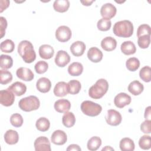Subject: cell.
Returning a JSON list of instances; mask_svg holds the SVG:
<instances>
[{
	"label": "cell",
	"instance_id": "obj_1",
	"mask_svg": "<svg viewBox=\"0 0 151 151\" xmlns=\"http://www.w3.org/2000/svg\"><path fill=\"white\" fill-rule=\"evenodd\" d=\"M18 52L26 63H31L36 58V53L33 45L27 40H23L19 43Z\"/></svg>",
	"mask_w": 151,
	"mask_h": 151
},
{
	"label": "cell",
	"instance_id": "obj_49",
	"mask_svg": "<svg viewBox=\"0 0 151 151\" xmlns=\"http://www.w3.org/2000/svg\"><path fill=\"white\" fill-rule=\"evenodd\" d=\"M80 2H81V3H82L83 4V5L90 6L94 2V1H81Z\"/></svg>",
	"mask_w": 151,
	"mask_h": 151
},
{
	"label": "cell",
	"instance_id": "obj_14",
	"mask_svg": "<svg viewBox=\"0 0 151 151\" xmlns=\"http://www.w3.org/2000/svg\"><path fill=\"white\" fill-rule=\"evenodd\" d=\"M17 76L25 81H30L34 78V73L28 68L27 67H20L16 71Z\"/></svg>",
	"mask_w": 151,
	"mask_h": 151
},
{
	"label": "cell",
	"instance_id": "obj_18",
	"mask_svg": "<svg viewBox=\"0 0 151 151\" xmlns=\"http://www.w3.org/2000/svg\"><path fill=\"white\" fill-rule=\"evenodd\" d=\"M103 52L98 48L91 47L87 52L88 58L93 63H99L103 58Z\"/></svg>",
	"mask_w": 151,
	"mask_h": 151
},
{
	"label": "cell",
	"instance_id": "obj_7",
	"mask_svg": "<svg viewBox=\"0 0 151 151\" xmlns=\"http://www.w3.org/2000/svg\"><path fill=\"white\" fill-rule=\"evenodd\" d=\"M105 119L108 124L116 126L120 124L122 120V117L121 114L117 110L110 109L107 111Z\"/></svg>",
	"mask_w": 151,
	"mask_h": 151
},
{
	"label": "cell",
	"instance_id": "obj_4",
	"mask_svg": "<svg viewBox=\"0 0 151 151\" xmlns=\"http://www.w3.org/2000/svg\"><path fill=\"white\" fill-rule=\"evenodd\" d=\"M18 106L22 110L28 112L37 110L40 107V102L37 97L29 96L21 99Z\"/></svg>",
	"mask_w": 151,
	"mask_h": 151
},
{
	"label": "cell",
	"instance_id": "obj_50",
	"mask_svg": "<svg viewBox=\"0 0 151 151\" xmlns=\"http://www.w3.org/2000/svg\"><path fill=\"white\" fill-rule=\"evenodd\" d=\"M102 150H114V149L111 147L110 146H106L105 147H103L102 149Z\"/></svg>",
	"mask_w": 151,
	"mask_h": 151
},
{
	"label": "cell",
	"instance_id": "obj_11",
	"mask_svg": "<svg viewBox=\"0 0 151 151\" xmlns=\"http://www.w3.org/2000/svg\"><path fill=\"white\" fill-rule=\"evenodd\" d=\"M132 101L131 97L125 93H120L117 94L114 99L115 106L120 109L129 105Z\"/></svg>",
	"mask_w": 151,
	"mask_h": 151
},
{
	"label": "cell",
	"instance_id": "obj_47",
	"mask_svg": "<svg viewBox=\"0 0 151 151\" xmlns=\"http://www.w3.org/2000/svg\"><path fill=\"white\" fill-rule=\"evenodd\" d=\"M81 149L80 147L76 144H72L68 146V147L67 148V150H76V151H80Z\"/></svg>",
	"mask_w": 151,
	"mask_h": 151
},
{
	"label": "cell",
	"instance_id": "obj_16",
	"mask_svg": "<svg viewBox=\"0 0 151 151\" xmlns=\"http://www.w3.org/2000/svg\"><path fill=\"white\" fill-rule=\"evenodd\" d=\"M86 48V45L83 41H77L71 45L70 51L73 55L76 57H80L84 54Z\"/></svg>",
	"mask_w": 151,
	"mask_h": 151
},
{
	"label": "cell",
	"instance_id": "obj_48",
	"mask_svg": "<svg viewBox=\"0 0 151 151\" xmlns=\"http://www.w3.org/2000/svg\"><path fill=\"white\" fill-rule=\"evenodd\" d=\"M150 106H148L146 108L145 111V118L146 120H150L151 114H150Z\"/></svg>",
	"mask_w": 151,
	"mask_h": 151
},
{
	"label": "cell",
	"instance_id": "obj_38",
	"mask_svg": "<svg viewBox=\"0 0 151 151\" xmlns=\"http://www.w3.org/2000/svg\"><path fill=\"white\" fill-rule=\"evenodd\" d=\"M111 26V22L110 19L107 18H101L99 19L97 24L98 29L101 31H106L110 29Z\"/></svg>",
	"mask_w": 151,
	"mask_h": 151
},
{
	"label": "cell",
	"instance_id": "obj_39",
	"mask_svg": "<svg viewBox=\"0 0 151 151\" xmlns=\"http://www.w3.org/2000/svg\"><path fill=\"white\" fill-rule=\"evenodd\" d=\"M140 147L143 150H148L151 147V139L148 135L142 136L139 140Z\"/></svg>",
	"mask_w": 151,
	"mask_h": 151
},
{
	"label": "cell",
	"instance_id": "obj_32",
	"mask_svg": "<svg viewBox=\"0 0 151 151\" xmlns=\"http://www.w3.org/2000/svg\"><path fill=\"white\" fill-rule=\"evenodd\" d=\"M101 145V140L98 136H93L91 137L87 144V149L91 151L97 150Z\"/></svg>",
	"mask_w": 151,
	"mask_h": 151
},
{
	"label": "cell",
	"instance_id": "obj_28",
	"mask_svg": "<svg viewBox=\"0 0 151 151\" xmlns=\"http://www.w3.org/2000/svg\"><path fill=\"white\" fill-rule=\"evenodd\" d=\"M62 122L66 127H73L76 123V117L72 112H65L62 117Z\"/></svg>",
	"mask_w": 151,
	"mask_h": 151
},
{
	"label": "cell",
	"instance_id": "obj_41",
	"mask_svg": "<svg viewBox=\"0 0 151 151\" xmlns=\"http://www.w3.org/2000/svg\"><path fill=\"white\" fill-rule=\"evenodd\" d=\"M150 42V35H142L138 37L137 44L141 48H147Z\"/></svg>",
	"mask_w": 151,
	"mask_h": 151
},
{
	"label": "cell",
	"instance_id": "obj_21",
	"mask_svg": "<svg viewBox=\"0 0 151 151\" xmlns=\"http://www.w3.org/2000/svg\"><path fill=\"white\" fill-rule=\"evenodd\" d=\"M117 46L116 40L111 37H106L101 41V48L106 51H111L114 50Z\"/></svg>",
	"mask_w": 151,
	"mask_h": 151
},
{
	"label": "cell",
	"instance_id": "obj_40",
	"mask_svg": "<svg viewBox=\"0 0 151 151\" xmlns=\"http://www.w3.org/2000/svg\"><path fill=\"white\" fill-rule=\"evenodd\" d=\"M22 116L19 113H14L10 117V122L11 124L15 127H19L23 124Z\"/></svg>",
	"mask_w": 151,
	"mask_h": 151
},
{
	"label": "cell",
	"instance_id": "obj_6",
	"mask_svg": "<svg viewBox=\"0 0 151 151\" xmlns=\"http://www.w3.org/2000/svg\"><path fill=\"white\" fill-rule=\"evenodd\" d=\"M71 31L70 28L65 25L60 26L55 31V37L60 42H67L71 37Z\"/></svg>",
	"mask_w": 151,
	"mask_h": 151
},
{
	"label": "cell",
	"instance_id": "obj_29",
	"mask_svg": "<svg viewBox=\"0 0 151 151\" xmlns=\"http://www.w3.org/2000/svg\"><path fill=\"white\" fill-rule=\"evenodd\" d=\"M120 148L123 151H133L134 149V142L130 138H123L119 144Z\"/></svg>",
	"mask_w": 151,
	"mask_h": 151
},
{
	"label": "cell",
	"instance_id": "obj_12",
	"mask_svg": "<svg viewBox=\"0 0 151 151\" xmlns=\"http://www.w3.org/2000/svg\"><path fill=\"white\" fill-rule=\"evenodd\" d=\"M54 61L58 67H64L70 63V57L66 51L60 50L57 52Z\"/></svg>",
	"mask_w": 151,
	"mask_h": 151
},
{
	"label": "cell",
	"instance_id": "obj_45",
	"mask_svg": "<svg viewBox=\"0 0 151 151\" xmlns=\"http://www.w3.org/2000/svg\"><path fill=\"white\" fill-rule=\"evenodd\" d=\"M7 27V21L5 18L3 17H0V32H1V38H2L5 34V29Z\"/></svg>",
	"mask_w": 151,
	"mask_h": 151
},
{
	"label": "cell",
	"instance_id": "obj_19",
	"mask_svg": "<svg viewBox=\"0 0 151 151\" xmlns=\"http://www.w3.org/2000/svg\"><path fill=\"white\" fill-rule=\"evenodd\" d=\"M36 87L39 91L45 93L50 91L51 87V83L48 78L46 77H41L37 80L36 83Z\"/></svg>",
	"mask_w": 151,
	"mask_h": 151
},
{
	"label": "cell",
	"instance_id": "obj_46",
	"mask_svg": "<svg viewBox=\"0 0 151 151\" xmlns=\"http://www.w3.org/2000/svg\"><path fill=\"white\" fill-rule=\"evenodd\" d=\"M1 10L0 12H2L3 11L5 10L8 6L9 5V1L8 0H5V1H1Z\"/></svg>",
	"mask_w": 151,
	"mask_h": 151
},
{
	"label": "cell",
	"instance_id": "obj_22",
	"mask_svg": "<svg viewBox=\"0 0 151 151\" xmlns=\"http://www.w3.org/2000/svg\"><path fill=\"white\" fill-rule=\"evenodd\" d=\"M68 93L67 83L64 81L57 83L54 88V94L57 97H64Z\"/></svg>",
	"mask_w": 151,
	"mask_h": 151
},
{
	"label": "cell",
	"instance_id": "obj_23",
	"mask_svg": "<svg viewBox=\"0 0 151 151\" xmlns=\"http://www.w3.org/2000/svg\"><path fill=\"white\" fill-rule=\"evenodd\" d=\"M5 142L8 145H15L19 140V135L17 131L9 129L4 134Z\"/></svg>",
	"mask_w": 151,
	"mask_h": 151
},
{
	"label": "cell",
	"instance_id": "obj_5",
	"mask_svg": "<svg viewBox=\"0 0 151 151\" xmlns=\"http://www.w3.org/2000/svg\"><path fill=\"white\" fill-rule=\"evenodd\" d=\"M81 110L82 112L88 116L94 117L98 116L102 110L101 106L94 102L86 100L81 104Z\"/></svg>",
	"mask_w": 151,
	"mask_h": 151
},
{
	"label": "cell",
	"instance_id": "obj_36",
	"mask_svg": "<svg viewBox=\"0 0 151 151\" xmlns=\"http://www.w3.org/2000/svg\"><path fill=\"white\" fill-rule=\"evenodd\" d=\"M140 78L145 82H150L151 80V68L149 66H145L139 72Z\"/></svg>",
	"mask_w": 151,
	"mask_h": 151
},
{
	"label": "cell",
	"instance_id": "obj_44",
	"mask_svg": "<svg viewBox=\"0 0 151 151\" xmlns=\"http://www.w3.org/2000/svg\"><path fill=\"white\" fill-rule=\"evenodd\" d=\"M151 120H146L140 124L141 131L146 134H149L151 132Z\"/></svg>",
	"mask_w": 151,
	"mask_h": 151
},
{
	"label": "cell",
	"instance_id": "obj_31",
	"mask_svg": "<svg viewBox=\"0 0 151 151\" xmlns=\"http://www.w3.org/2000/svg\"><path fill=\"white\" fill-rule=\"evenodd\" d=\"M67 87L68 93L71 94H77L80 92L81 85L79 81L77 80H72L67 83Z\"/></svg>",
	"mask_w": 151,
	"mask_h": 151
},
{
	"label": "cell",
	"instance_id": "obj_27",
	"mask_svg": "<svg viewBox=\"0 0 151 151\" xmlns=\"http://www.w3.org/2000/svg\"><path fill=\"white\" fill-rule=\"evenodd\" d=\"M83 71V66L82 64L78 62H74L68 67V72L72 76H78L82 74Z\"/></svg>",
	"mask_w": 151,
	"mask_h": 151
},
{
	"label": "cell",
	"instance_id": "obj_30",
	"mask_svg": "<svg viewBox=\"0 0 151 151\" xmlns=\"http://www.w3.org/2000/svg\"><path fill=\"white\" fill-rule=\"evenodd\" d=\"M35 126L39 131L46 132L50 128V122L47 118L42 117L36 121Z\"/></svg>",
	"mask_w": 151,
	"mask_h": 151
},
{
	"label": "cell",
	"instance_id": "obj_26",
	"mask_svg": "<svg viewBox=\"0 0 151 151\" xmlns=\"http://www.w3.org/2000/svg\"><path fill=\"white\" fill-rule=\"evenodd\" d=\"M70 7V2L68 0H55L53 3L54 10L58 12H65Z\"/></svg>",
	"mask_w": 151,
	"mask_h": 151
},
{
	"label": "cell",
	"instance_id": "obj_3",
	"mask_svg": "<svg viewBox=\"0 0 151 151\" xmlns=\"http://www.w3.org/2000/svg\"><path fill=\"white\" fill-rule=\"evenodd\" d=\"M109 89V83L104 78L98 80L88 90V95L94 99L101 98L107 93Z\"/></svg>",
	"mask_w": 151,
	"mask_h": 151
},
{
	"label": "cell",
	"instance_id": "obj_15",
	"mask_svg": "<svg viewBox=\"0 0 151 151\" xmlns=\"http://www.w3.org/2000/svg\"><path fill=\"white\" fill-rule=\"evenodd\" d=\"M55 110L58 113H65L68 111L71 108V103L67 99H59L54 103V105Z\"/></svg>",
	"mask_w": 151,
	"mask_h": 151
},
{
	"label": "cell",
	"instance_id": "obj_24",
	"mask_svg": "<svg viewBox=\"0 0 151 151\" xmlns=\"http://www.w3.org/2000/svg\"><path fill=\"white\" fill-rule=\"evenodd\" d=\"M144 90L143 84L138 80H134L131 82L128 86L129 91L134 96H138Z\"/></svg>",
	"mask_w": 151,
	"mask_h": 151
},
{
	"label": "cell",
	"instance_id": "obj_42",
	"mask_svg": "<svg viewBox=\"0 0 151 151\" xmlns=\"http://www.w3.org/2000/svg\"><path fill=\"white\" fill-rule=\"evenodd\" d=\"M48 68V63L46 61H41V60L38 61L34 66V68L36 73L40 74L45 73L47 71Z\"/></svg>",
	"mask_w": 151,
	"mask_h": 151
},
{
	"label": "cell",
	"instance_id": "obj_35",
	"mask_svg": "<svg viewBox=\"0 0 151 151\" xmlns=\"http://www.w3.org/2000/svg\"><path fill=\"white\" fill-rule=\"evenodd\" d=\"M126 68L130 71H136L140 66V61L136 57H131L127 59L126 63Z\"/></svg>",
	"mask_w": 151,
	"mask_h": 151
},
{
	"label": "cell",
	"instance_id": "obj_33",
	"mask_svg": "<svg viewBox=\"0 0 151 151\" xmlns=\"http://www.w3.org/2000/svg\"><path fill=\"white\" fill-rule=\"evenodd\" d=\"M13 65V60L9 55L1 54L0 57V67L4 70L9 69Z\"/></svg>",
	"mask_w": 151,
	"mask_h": 151
},
{
	"label": "cell",
	"instance_id": "obj_37",
	"mask_svg": "<svg viewBox=\"0 0 151 151\" xmlns=\"http://www.w3.org/2000/svg\"><path fill=\"white\" fill-rule=\"evenodd\" d=\"M12 80L11 73L6 70H0V83L1 84H6Z\"/></svg>",
	"mask_w": 151,
	"mask_h": 151
},
{
	"label": "cell",
	"instance_id": "obj_9",
	"mask_svg": "<svg viewBox=\"0 0 151 151\" xmlns=\"http://www.w3.org/2000/svg\"><path fill=\"white\" fill-rule=\"evenodd\" d=\"M36 151H51V145L48 139L45 136L37 137L34 143Z\"/></svg>",
	"mask_w": 151,
	"mask_h": 151
},
{
	"label": "cell",
	"instance_id": "obj_34",
	"mask_svg": "<svg viewBox=\"0 0 151 151\" xmlns=\"http://www.w3.org/2000/svg\"><path fill=\"white\" fill-rule=\"evenodd\" d=\"M1 50L4 52H12L15 48L14 42L9 39H6L1 43Z\"/></svg>",
	"mask_w": 151,
	"mask_h": 151
},
{
	"label": "cell",
	"instance_id": "obj_2",
	"mask_svg": "<svg viewBox=\"0 0 151 151\" xmlns=\"http://www.w3.org/2000/svg\"><path fill=\"white\" fill-rule=\"evenodd\" d=\"M133 25L129 20H123L116 22L113 26V33L117 37L128 38L133 33Z\"/></svg>",
	"mask_w": 151,
	"mask_h": 151
},
{
	"label": "cell",
	"instance_id": "obj_10",
	"mask_svg": "<svg viewBox=\"0 0 151 151\" xmlns=\"http://www.w3.org/2000/svg\"><path fill=\"white\" fill-rule=\"evenodd\" d=\"M117 12L116 8L111 3H106L102 5L100 9V14L104 18L111 19L113 18Z\"/></svg>",
	"mask_w": 151,
	"mask_h": 151
},
{
	"label": "cell",
	"instance_id": "obj_20",
	"mask_svg": "<svg viewBox=\"0 0 151 151\" xmlns=\"http://www.w3.org/2000/svg\"><path fill=\"white\" fill-rule=\"evenodd\" d=\"M8 88L17 96L23 95L27 91L25 84L20 81H16L12 83Z\"/></svg>",
	"mask_w": 151,
	"mask_h": 151
},
{
	"label": "cell",
	"instance_id": "obj_13",
	"mask_svg": "<svg viewBox=\"0 0 151 151\" xmlns=\"http://www.w3.org/2000/svg\"><path fill=\"white\" fill-rule=\"evenodd\" d=\"M51 140L52 143L55 145H63L67 142V136L63 130H57L52 133Z\"/></svg>",
	"mask_w": 151,
	"mask_h": 151
},
{
	"label": "cell",
	"instance_id": "obj_8",
	"mask_svg": "<svg viewBox=\"0 0 151 151\" xmlns=\"http://www.w3.org/2000/svg\"><path fill=\"white\" fill-rule=\"evenodd\" d=\"M15 94L8 88L0 91V102L4 106L9 107L13 104L15 100Z\"/></svg>",
	"mask_w": 151,
	"mask_h": 151
},
{
	"label": "cell",
	"instance_id": "obj_43",
	"mask_svg": "<svg viewBox=\"0 0 151 151\" xmlns=\"http://www.w3.org/2000/svg\"><path fill=\"white\" fill-rule=\"evenodd\" d=\"M150 27L148 24H142L139 26L137 31V36L139 37L142 35H150Z\"/></svg>",
	"mask_w": 151,
	"mask_h": 151
},
{
	"label": "cell",
	"instance_id": "obj_17",
	"mask_svg": "<svg viewBox=\"0 0 151 151\" xmlns=\"http://www.w3.org/2000/svg\"><path fill=\"white\" fill-rule=\"evenodd\" d=\"M39 55L41 58L45 60L52 58L54 54V50L52 46L48 44H43L39 48Z\"/></svg>",
	"mask_w": 151,
	"mask_h": 151
},
{
	"label": "cell",
	"instance_id": "obj_25",
	"mask_svg": "<svg viewBox=\"0 0 151 151\" xmlns=\"http://www.w3.org/2000/svg\"><path fill=\"white\" fill-rule=\"evenodd\" d=\"M122 52L127 55L133 54L136 51V48L134 44L131 41H126L123 42L120 46Z\"/></svg>",
	"mask_w": 151,
	"mask_h": 151
}]
</instances>
